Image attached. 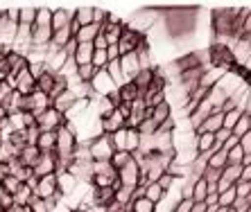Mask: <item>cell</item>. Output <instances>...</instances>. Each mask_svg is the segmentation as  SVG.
Instances as JSON below:
<instances>
[{"label":"cell","instance_id":"1","mask_svg":"<svg viewBox=\"0 0 251 212\" xmlns=\"http://www.w3.org/2000/svg\"><path fill=\"white\" fill-rule=\"evenodd\" d=\"M113 153H116V149H113V142H111V136H100L98 140L91 145V158L98 160V163H111Z\"/></svg>","mask_w":251,"mask_h":212},{"label":"cell","instance_id":"2","mask_svg":"<svg viewBox=\"0 0 251 212\" xmlns=\"http://www.w3.org/2000/svg\"><path fill=\"white\" fill-rule=\"evenodd\" d=\"M140 45H143V36H140L138 32H134V30H129V27H125L123 34H120V41H118V50H120V57L136 52Z\"/></svg>","mask_w":251,"mask_h":212},{"label":"cell","instance_id":"3","mask_svg":"<svg viewBox=\"0 0 251 212\" xmlns=\"http://www.w3.org/2000/svg\"><path fill=\"white\" fill-rule=\"evenodd\" d=\"M36 124L43 127V131H54L57 127L61 129L66 124V115L61 111H57V108H46V111L36 118Z\"/></svg>","mask_w":251,"mask_h":212},{"label":"cell","instance_id":"4","mask_svg":"<svg viewBox=\"0 0 251 212\" xmlns=\"http://www.w3.org/2000/svg\"><path fill=\"white\" fill-rule=\"evenodd\" d=\"M120 68H123V77H125V84L127 82H134L136 75L140 72V64H138V54L131 52V54H125L120 57Z\"/></svg>","mask_w":251,"mask_h":212},{"label":"cell","instance_id":"5","mask_svg":"<svg viewBox=\"0 0 251 212\" xmlns=\"http://www.w3.org/2000/svg\"><path fill=\"white\" fill-rule=\"evenodd\" d=\"M32 174H34L36 178H43V176L54 174V156L52 153H41V158L36 160L34 167H32Z\"/></svg>","mask_w":251,"mask_h":212},{"label":"cell","instance_id":"6","mask_svg":"<svg viewBox=\"0 0 251 212\" xmlns=\"http://www.w3.org/2000/svg\"><path fill=\"white\" fill-rule=\"evenodd\" d=\"M59 185H57V176L54 174H50V176H43L41 181H39V185L34 188V194L39 196V199H50V196L54 194V190H57Z\"/></svg>","mask_w":251,"mask_h":212},{"label":"cell","instance_id":"7","mask_svg":"<svg viewBox=\"0 0 251 212\" xmlns=\"http://www.w3.org/2000/svg\"><path fill=\"white\" fill-rule=\"evenodd\" d=\"M127 127V120H125V115L120 111H113L111 115H106L104 120H102V129L104 131H111V133H116L118 129H125Z\"/></svg>","mask_w":251,"mask_h":212},{"label":"cell","instance_id":"8","mask_svg":"<svg viewBox=\"0 0 251 212\" xmlns=\"http://www.w3.org/2000/svg\"><path fill=\"white\" fill-rule=\"evenodd\" d=\"M73 145H75V136H73V131L61 127L57 131V149L61 153H70L73 151Z\"/></svg>","mask_w":251,"mask_h":212},{"label":"cell","instance_id":"9","mask_svg":"<svg viewBox=\"0 0 251 212\" xmlns=\"http://www.w3.org/2000/svg\"><path fill=\"white\" fill-rule=\"evenodd\" d=\"M16 86H18V93L21 95H32V90L36 88V77H32L27 72V68H23V70L18 72Z\"/></svg>","mask_w":251,"mask_h":212},{"label":"cell","instance_id":"10","mask_svg":"<svg viewBox=\"0 0 251 212\" xmlns=\"http://www.w3.org/2000/svg\"><path fill=\"white\" fill-rule=\"evenodd\" d=\"M57 145V131H41L36 138V149L43 153H50Z\"/></svg>","mask_w":251,"mask_h":212},{"label":"cell","instance_id":"11","mask_svg":"<svg viewBox=\"0 0 251 212\" xmlns=\"http://www.w3.org/2000/svg\"><path fill=\"white\" fill-rule=\"evenodd\" d=\"M73 16L75 14H70L68 9H54L52 12V23H50V27H52V34L59 30H64V27H68L70 21H73Z\"/></svg>","mask_w":251,"mask_h":212},{"label":"cell","instance_id":"12","mask_svg":"<svg viewBox=\"0 0 251 212\" xmlns=\"http://www.w3.org/2000/svg\"><path fill=\"white\" fill-rule=\"evenodd\" d=\"M222 127H224V113L222 111H213V113H210V118L206 120L199 129H204L206 133H217Z\"/></svg>","mask_w":251,"mask_h":212},{"label":"cell","instance_id":"13","mask_svg":"<svg viewBox=\"0 0 251 212\" xmlns=\"http://www.w3.org/2000/svg\"><path fill=\"white\" fill-rule=\"evenodd\" d=\"M100 30H102V25L98 23H91L86 25V27H79V32H77V43H93L95 41V36L100 34Z\"/></svg>","mask_w":251,"mask_h":212},{"label":"cell","instance_id":"14","mask_svg":"<svg viewBox=\"0 0 251 212\" xmlns=\"http://www.w3.org/2000/svg\"><path fill=\"white\" fill-rule=\"evenodd\" d=\"M93 52H95L93 43H79V47H77V52L73 59H75L77 65H86V64H91V59H93Z\"/></svg>","mask_w":251,"mask_h":212},{"label":"cell","instance_id":"15","mask_svg":"<svg viewBox=\"0 0 251 212\" xmlns=\"http://www.w3.org/2000/svg\"><path fill=\"white\" fill-rule=\"evenodd\" d=\"M54 79H57V77H54L52 72H41V75L36 77V90L50 97V93H52V88H54Z\"/></svg>","mask_w":251,"mask_h":212},{"label":"cell","instance_id":"16","mask_svg":"<svg viewBox=\"0 0 251 212\" xmlns=\"http://www.w3.org/2000/svg\"><path fill=\"white\" fill-rule=\"evenodd\" d=\"M118 95H120V102H127V104H131V102H136L138 97H143L140 90H138V86H136L134 82H127L125 86H120Z\"/></svg>","mask_w":251,"mask_h":212},{"label":"cell","instance_id":"17","mask_svg":"<svg viewBox=\"0 0 251 212\" xmlns=\"http://www.w3.org/2000/svg\"><path fill=\"white\" fill-rule=\"evenodd\" d=\"M104 70H106V75H109V79L116 84L118 88H120V86H125V77H123V68H120V59H118V61H109Z\"/></svg>","mask_w":251,"mask_h":212},{"label":"cell","instance_id":"18","mask_svg":"<svg viewBox=\"0 0 251 212\" xmlns=\"http://www.w3.org/2000/svg\"><path fill=\"white\" fill-rule=\"evenodd\" d=\"M228 165V151L226 149H220V151L208 153V167L213 170H224Z\"/></svg>","mask_w":251,"mask_h":212},{"label":"cell","instance_id":"19","mask_svg":"<svg viewBox=\"0 0 251 212\" xmlns=\"http://www.w3.org/2000/svg\"><path fill=\"white\" fill-rule=\"evenodd\" d=\"M134 84L138 86V90H140V95L145 93L150 86L154 84V70L150 68V70H140L138 75H136V79H134Z\"/></svg>","mask_w":251,"mask_h":212},{"label":"cell","instance_id":"20","mask_svg":"<svg viewBox=\"0 0 251 212\" xmlns=\"http://www.w3.org/2000/svg\"><path fill=\"white\" fill-rule=\"evenodd\" d=\"M168 118H172V106H170V102H163V104H158L152 108V120L156 124H163Z\"/></svg>","mask_w":251,"mask_h":212},{"label":"cell","instance_id":"21","mask_svg":"<svg viewBox=\"0 0 251 212\" xmlns=\"http://www.w3.org/2000/svg\"><path fill=\"white\" fill-rule=\"evenodd\" d=\"M240 176H242V165H226L222 170V178L220 181L228 183V185H235L240 181Z\"/></svg>","mask_w":251,"mask_h":212},{"label":"cell","instance_id":"22","mask_svg":"<svg viewBox=\"0 0 251 212\" xmlns=\"http://www.w3.org/2000/svg\"><path fill=\"white\" fill-rule=\"evenodd\" d=\"M70 39H75L73 36V30H70V25L68 27H64V30H59L52 34V43H54V50H64L66 45H68Z\"/></svg>","mask_w":251,"mask_h":212},{"label":"cell","instance_id":"23","mask_svg":"<svg viewBox=\"0 0 251 212\" xmlns=\"http://www.w3.org/2000/svg\"><path fill=\"white\" fill-rule=\"evenodd\" d=\"M206 196H208V183L204 178H197L193 183V201L195 203H204Z\"/></svg>","mask_w":251,"mask_h":212},{"label":"cell","instance_id":"24","mask_svg":"<svg viewBox=\"0 0 251 212\" xmlns=\"http://www.w3.org/2000/svg\"><path fill=\"white\" fill-rule=\"evenodd\" d=\"M163 196H165V192H163V188H161L158 183H147V188H145V199L147 201H152L154 206H156Z\"/></svg>","mask_w":251,"mask_h":212},{"label":"cell","instance_id":"25","mask_svg":"<svg viewBox=\"0 0 251 212\" xmlns=\"http://www.w3.org/2000/svg\"><path fill=\"white\" fill-rule=\"evenodd\" d=\"M111 142L116 151H127V127L118 129L116 133H111Z\"/></svg>","mask_w":251,"mask_h":212},{"label":"cell","instance_id":"26","mask_svg":"<svg viewBox=\"0 0 251 212\" xmlns=\"http://www.w3.org/2000/svg\"><path fill=\"white\" fill-rule=\"evenodd\" d=\"M93 12H95L93 7H79L75 12V21L82 25V27H86V25L93 23Z\"/></svg>","mask_w":251,"mask_h":212},{"label":"cell","instance_id":"27","mask_svg":"<svg viewBox=\"0 0 251 212\" xmlns=\"http://www.w3.org/2000/svg\"><path fill=\"white\" fill-rule=\"evenodd\" d=\"M41 158V151L36 149V145H27V147L23 149V163L27 167H34V163Z\"/></svg>","mask_w":251,"mask_h":212},{"label":"cell","instance_id":"28","mask_svg":"<svg viewBox=\"0 0 251 212\" xmlns=\"http://www.w3.org/2000/svg\"><path fill=\"white\" fill-rule=\"evenodd\" d=\"M140 149V133L138 129H127V153H134Z\"/></svg>","mask_w":251,"mask_h":212},{"label":"cell","instance_id":"29","mask_svg":"<svg viewBox=\"0 0 251 212\" xmlns=\"http://www.w3.org/2000/svg\"><path fill=\"white\" fill-rule=\"evenodd\" d=\"M129 206H131V212H154V210H156V206H154L152 201H147L145 196H143V199L131 201Z\"/></svg>","mask_w":251,"mask_h":212},{"label":"cell","instance_id":"30","mask_svg":"<svg viewBox=\"0 0 251 212\" xmlns=\"http://www.w3.org/2000/svg\"><path fill=\"white\" fill-rule=\"evenodd\" d=\"M235 199H238V194H235V185H233L231 190H226V192H222V194H220V203H217V206L224 208V210H228V208H233Z\"/></svg>","mask_w":251,"mask_h":212},{"label":"cell","instance_id":"31","mask_svg":"<svg viewBox=\"0 0 251 212\" xmlns=\"http://www.w3.org/2000/svg\"><path fill=\"white\" fill-rule=\"evenodd\" d=\"M98 70L93 68V64H86V65H77V77L82 79V82H93Z\"/></svg>","mask_w":251,"mask_h":212},{"label":"cell","instance_id":"32","mask_svg":"<svg viewBox=\"0 0 251 212\" xmlns=\"http://www.w3.org/2000/svg\"><path fill=\"white\" fill-rule=\"evenodd\" d=\"M129 160H131V153H127V151H116V153H113V158H111V167H113V170H123V167L127 165Z\"/></svg>","mask_w":251,"mask_h":212},{"label":"cell","instance_id":"33","mask_svg":"<svg viewBox=\"0 0 251 212\" xmlns=\"http://www.w3.org/2000/svg\"><path fill=\"white\" fill-rule=\"evenodd\" d=\"M242 115H245V113H242V111H238V108H235V111H228V113H224V129L233 131V127H235V124H238V120L242 118Z\"/></svg>","mask_w":251,"mask_h":212},{"label":"cell","instance_id":"34","mask_svg":"<svg viewBox=\"0 0 251 212\" xmlns=\"http://www.w3.org/2000/svg\"><path fill=\"white\" fill-rule=\"evenodd\" d=\"M247 133H249V115H242V118L238 120V124L233 127V136L240 140V138L247 136Z\"/></svg>","mask_w":251,"mask_h":212},{"label":"cell","instance_id":"35","mask_svg":"<svg viewBox=\"0 0 251 212\" xmlns=\"http://www.w3.org/2000/svg\"><path fill=\"white\" fill-rule=\"evenodd\" d=\"M18 18H21V25H23V27H32L36 21V9H21Z\"/></svg>","mask_w":251,"mask_h":212},{"label":"cell","instance_id":"36","mask_svg":"<svg viewBox=\"0 0 251 212\" xmlns=\"http://www.w3.org/2000/svg\"><path fill=\"white\" fill-rule=\"evenodd\" d=\"M242 160H245V151L240 145L228 151V165H242Z\"/></svg>","mask_w":251,"mask_h":212},{"label":"cell","instance_id":"37","mask_svg":"<svg viewBox=\"0 0 251 212\" xmlns=\"http://www.w3.org/2000/svg\"><path fill=\"white\" fill-rule=\"evenodd\" d=\"M29 212H48V203L39 196H32L29 199Z\"/></svg>","mask_w":251,"mask_h":212},{"label":"cell","instance_id":"38","mask_svg":"<svg viewBox=\"0 0 251 212\" xmlns=\"http://www.w3.org/2000/svg\"><path fill=\"white\" fill-rule=\"evenodd\" d=\"M235 194H238V199H247V196L251 194V183L238 181L235 183Z\"/></svg>","mask_w":251,"mask_h":212},{"label":"cell","instance_id":"39","mask_svg":"<svg viewBox=\"0 0 251 212\" xmlns=\"http://www.w3.org/2000/svg\"><path fill=\"white\" fill-rule=\"evenodd\" d=\"M104 212H131V206L129 203H120V201H113L104 208Z\"/></svg>","mask_w":251,"mask_h":212},{"label":"cell","instance_id":"40","mask_svg":"<svg viewBox=\"0 0 251 212\" xmlns=\"http://www.w3.org/2000/svg\"><path fill=\"white\" fill-rule=\"evenodd\" d=\"M193 208H195V201L193 199H181L175 206V210H172V212H193Z\"/></svg>","mask_w":251,"mask_h":212},{"label":"cell","instance_id":"41","mask_svg":"<svg viewBox=\"0 0 251 212\" xmlns=\"http://www.w3.org/2000/svg\"><path fill=\"white\" fill-rule=\"evenodd\" d=\"M176 183V178L172 176V174H168V171H165L163 176H161V181H158V185H161V188H163V192H168L170 188H172V185H175Z\"/></svg>","mask_w":251,"mask_h":212},{"label":"cell","instance_id":"42","mask_svg":"<svg viewBox=\"0 0 251 212\" xmlns=\"http://www.w3.org/2000/svg\"><path fill=\"white\" fill-rule=\"evenodd\" d=\"M240 147H242V151H245V156H251V131L247 133V136L240 138Z\"/></svg>","mask_w":251,"mask_h":212},{"label":"cell","instance_id":"43","mask_svg":"<svg viewBox=\"0 0 251 212\" xmlns=\"http://www.w3.org/2000/svg\"><path fill=\"white\" fill-rule=\"evenodd\" d=\"M231 136H233V131H228V129H224V127H222V129H220V131H217V133H215V140H217V142H220V145H222V147H224V142H226Z\"/></svg>","mask_w":251,"mask_h":212},{"label":"cell","instance_id":"44","mask_svg":"<svg viewBox=\"0 0 251 212\" xmlns=\"http://www.w3.org/2000/svg\"><path fill=\"white\" fill-rule=\"evenodd\" d=\"M249 208H251V203L247 199H235V203H233L235 212H249Z\"/></svg>","mask_w":251,"mask_h":212},{"label":"cell","instance_id":"45","mask_svg":"<svg viewBox=\"0 0 251 212\" xmlns=\"http://www.w3.org/2000/svg\"><path fill=\"white\" fill-rule=\"evenodd\" d=\"M93 47H95V50H106V47H109V43H106V39H104V34H102V30H100V34L95 36Z\"/></svg>","mask_w":251,"mask_h":212},{"label":"cell","instance_id":"46","mask_svg":"<svg viewBox=\"0 0 251 212\" xmlns=\"http://www.w3.org/2000/svg\"><path fill=\"white\" fill-rule=\"evenodd\" d=\"M240 36H251V9L247 14L245 23H242V30H240Z\"/></svg>","mask_w":251,"mask_h":212},{"label":"cell","instance_id":"47","mask_svg":"<svg viewBox=\"0 0 251 212\" xmlns=\"http://www.w3.org/2000/svg\"><path fill=\"white\" fill-rule=\"evenodd\" d=\"M106 57H109V61H118V59H120V50H118V45H109V47H106Z\"/></svg>","mask_w":251,"mask_h":212},{"label":"cell","instance_id":"48","mask_svg":"<svg viewBox=\"0 0 251 212\" xmlns=\"http://www.w3.org/2000/svg\"><path fill=\"white\" fill-rule=\"evenodd\" d=\"M204 203H206V206H208V208H220V206H217V203H220V194H217V192H213V194H208V196H206V201H204Z\"/></svg>","mask_w":251,"mask_h":212},{"label":"cell","instance_id":"49","mask_svg":"<svg viewBox=\"0 0 251 212\" xmlns=\"http://www.w3.org/2000/svg\"><path fill=\"white\" fill-rule=\"evenodd\" d=\"M240 181L251 183V165H242V176H240Z\"/></svg>","mask_w":251,"mask_h":212},{"label":"cell","instance_id":"50","mask_svg":"<svg viewBox=\"0 0 251 212\" xmlns=\"http://www.w3.org/2000/svg\"><path fill=\"white\" fill-rule=\"evenodd\" d=\"M238 145H240V140H238V138H235V136H231L226 142H224V149H226V151H231V149H233V147H238Z\"/></svg>","mask_w":251,"mask_h":212},{"label":"cell","instance_id":"51","mask_svg":"<svg viewBox=\"0 0 251 212\" xmlns=\"http://www.w3.org/2000/svg\"><path fill=\"white\" fill-rule=\"evenodd\" d=\"M193 210L195 212H208V206H206V203H195Z\"/></svg>","mask_w":251,"mask_h":212},{"label":"cell","instance_id":"52","mask_svg":"<svg viewBox=\"0 0 251 212\" xmlns=\"http://www.w3.org/2000/svg\"><path fill=\"white\" fill-rule=\"evenodd\" d=\"M245 115H251V90H249V100H247V106H245Z\"/></svg>","mask_w":251,"mask_h":212},{"label":"cell","instance_id":"53","mask_svg":"<svg viewBox=\"0 0 251 212\" xmlns=\"http://www.w3.org/2000/svg\"><path fill=\"white\" fill-rule=\"evenodd\" d=\"M242 68H245V70H251V52H249V57H247V61H245Z\"/></svg>","mask_w":251,"mask_h":212},{"label":"cell","instance_id":"54","mask_svg":"<svg viewBox=\"0 0 251 212\" xmlns=\"http://www.w3.org/2000/svg\"><path fill=\"white\" fill-rule=\"evenodd\" d=\"M86 212H104L102 208H91V210H86Z\"/></svg>","mask_w":251,"mask_h":212},{"label":"cell","instance_id":"55","mask_svg":"<svg viewBox=\"0 0 251 212\" xmlns=\"http://www.w3.org/2000/svg\"><path fill=\"white\" fill-rule=\"evenodd\" d=\"M249 131H251V115H249Z\"/></svg>","mask_w":251,"mask_h":212},{"label":"cell","instance_id":"56","mask_svg":"<svg viewBox=\"0 0 251 212\" xmlns=\"http://www.w3.org/2000/svg\"><path fill=\"white\" fill-rule=\"evenodd\" d=\"M226 212H235V210H233V208H228V210H226Z\"/></svg>","mask_w":251,"mask_h":212},{"label":"cell","instance_id":"57","mask_svg":"<svg viewBox=\"0 0 251 212\" xmlns=\"http://www.w3.org/2000/svg\"><path fill=\"white\" fill-rule=\"evenodd\" d=\"M25 212H29V210H25Z\"/></svg>","mask_w":251,"mask_h":212},{"label":"cell","instance_id":"58","mask_svg":"<svg viewBox=\"0 0 251 212\" xmlns=\"http://www.w3.org/2000/svg\"><path fill=\"white\" fill-rule=\"evenodd\" d=\"M193 212H195V210H193Z\"/></svg>","mask_w":251,"mask_h":212}]
</instances>
